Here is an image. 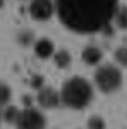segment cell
Instances as JSON below:
<instances>
[{
    "mask_svg": "<svg viewBox=\"0 0 127 129\" xmlns=\"http://www.w3.org/2000/svg\"><path fill=\"white\" fill-rule=\"evenodd\" d=\"M9 100H10V88L5 83L0 81V109L5 107V105L9 103Z\"/></svg>",
    "mask_w": 127,
    "mask_h": 129,
    "instance_id": "obj_11",
    "label": "cell"
},
{
    "mask_svg": "<svg viewBox=\"0 0 127 129\" xmlns=\"http://www.w3.org/2000/svg\"><path fill=\"white\" fill-rule=\"evenodd\" d=\"M36 100L43 109H55L60 103V93H57L53 88H41Z\"/></svg>",
    "mask_w": 127,
    "mask_h": 129,
    "instance_id": "obj_6",
    "label": "cell"
},
{
    "mask_svg": "<svg viewBox=\"0 0 127 129\" xmlns=\"http://www.w3.org/2000/svg\"><path fill=\"white\" fill-rule=\"evenodd\" d=\"M17 115H19V110L16 109V107H7L5 112H2V119H5L7 122H12V124L16 122Z\"/></svg>",
    "mask_w": 127,
    "mask_h": 129,
    "instance_id": "obj_12",
    "label": "cell"
},
{
    "mask_svg": "<svg viewBox=\"0 0 127 129\" xmlns=\"http://www.w3.org/2000/svg\"><path fill=\"white\" fill-rule=\"evenodd\" d=\"M95 84L101 93H115L122 86V71L113 64H105L95 72Z\"/></svg>",
    "mask_w": 127,
    "mask_h": 129,
    "instance_id": "obj_3",
    "label": "cell"
},
{
    "mask_svg": "<svg viewBox=\"0 0 127 129\" xmlns=\"http://www.w3.org/2000/svg\"><path fill=\"white\" fill-rule=\"evenodd\" d=\"M14 124L17 129H45L47 119L39 110L28 107L24 110H19V115H17Z\"/></svg>",
    "mask_w": 127,
    "mask_h": 129,
    "instance_id": "obj_4",
    "label": "cell"
},
{
    "mask_svg": "<svg viewBox=\"0 0 127 129\" xmlns=\"http://www.w3.org/2000/svg\"><path fill=\"white\" fill-rule=\"evenodd\" d=\"M55 64L59 66V67H67L69 64H70V55H69V52L65 50H60L55 53Z\"/></svg>",
    "mask_w": 127,
    "mask_h": 129,
    "instance_id": "obj_10",
    "label": "cell"
},
{
    "mask_svg": "<svg viewBox=\"0 0 127 129\" xmlns=\"http://www.w3.org/2000/svg\"><path fill=\"white\" fill-rule=\"evenodd\" d=\"M0 122H2V112H0Z\"/></svg>",
    "mask_w": 127,
    "mask_h": 129,
    "instance_id": "obj_15",
    "label": "cell"
},
{
    "mask_svg": "<svg viewBox=\"0 0 127 129\" xmlns=\"http://www.w3.org/2000/svg\"><path fill=\"white\" fill-rule=\"evenodd\" d=\"M115 60L120 66L127 67V47H120V48L115 50Z\"/></svg>",
    "mask_w": 127,
    "mask_h": 129,
    "instance_id": "obj_13",
    "label": "cell"
},
{
    "mask_svg": "<svg viewBox=\"0 0 127 129\" xmlns=\"http://www.w3.org/2000/svg\"><path fill=\"white\" fill-rule=\"evenodd\" d=\"M34 52H36V55H38L39 59H48V57H52L53 52H55L53 41L48 40V38H41V40H38L36 45H34Z\"/></svg>",
    "mask_w": 127,
    "mask_h": 129,
    "instance_id": "obj_8",
    "label": "cell"
},
{
    "mask_svg": "<svg viewBox=\"0 0 127 129\" xmlns=\"http://www.w3.org/2000/svg\"><path fill=\"white\" fill-rule=\"evenodd\" d=\"M88 127L89 129H105V120L98 115H93L88 122Z\"/></svg>",
    "mask_w": 127,
    "mask_h": 129,
    "instance_id": "obj_14",
    "label": "cell"
},
{
    "mask_svg": "<svg viewBox=\"0 0 127 129\" xmlns=\"http://www.w3.org/2000/svg\"><path fill=\"white\" fill-rule=\"evenodd\" d=\"M93 100V86L84 78L74 76L64 83L60 91V102L69 109H86Z\"/></svg>",
    "mask_w": 127,
    "mask_h": 129,
    "instance_id": "obj_2",
    "label": "cell"
},
{
    "mask_svg": "<svg viewBox=\"0 0 127 129\" xmlns=\"http://www.w3.org/2000/svg\"><path fill=\"white\" fill-rule=\"evenodd\" d=\"M55 12L53 0H31L29 14L34 21H48Z\"/></svg>",
    "mask_w": 127,
    "mask_h": 129,
    "instance_id": "obj_5",
    "label": "cell"
},
{
    "mask_svg": "<svg viewBox=\"0 0 127 129\" xmlns=\"http://www.w3.org/2000/svg\"><path fill=\"white\" fill-rule=\"evenodd\" d=\"M117 0H55L60 22L74 33L91 35L105 29L113 19Z\"/></svg>",
    "mask_w": 127,
    "mask_h": 129,
    "instance_id": "obj_1",
    "label": "cell"
},
{
    "mask_svg": "<svg viewBox=\"0 0 127 129\" xmlns=\"http://www.w3.org/2000/svg\"><path fill=\"white\" fill-rule=\"evenodd\" d=\"M113 19L120 29H127V7H117Z\"/></svg>",
    "mask_w": 127,
    "mask_h": 129,
    "instance_id": "obj_9",
    "label": "cell"
},
{
    "mask_svg": "<svg viewBox=\"0 0 127 129\" xmlns=\"http://www.w3.org/2000/svg\"><path fill=\"white\" fill-rule=\"evenodd\" d=\"M81 57H82V62H86L88 66H96L103 59V52H101V48H98L95 45H89L82 50Z\"/></svg>",
    "mask_w": 127,
    "mask_h": 129,
    "instance_id": "obj_7",
    "label": "cell"
}]
</instances>
